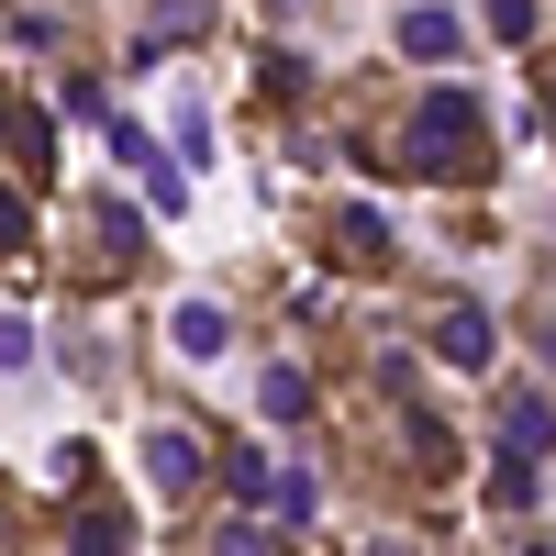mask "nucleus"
<instances>
[{
    "mask_svg": "<svg viewBox=\"0 0 556 556\" xmlns=\"http://www.w3.org/2000/svg\"><path fill=\"white\" fill-rule=\"evenodd\" d=\"M390 178H490V134L468 89H424L390 134Z\"/></svg>",
    "mask_w": 556,
    "mask_h": 556,
    "instance_id": "nucleus-1",
    "label": "nucleus"
},
{
    "mask_svg": "<svg viewBox=\"0 0 556 556\" xmlns=\"http://www.w3.org/2000/svg\"><path fill=\"white\" fill-rule=\"evenodd\" d=\"M78 256L101 267V278H134V267H146V223H134L123 201H89L78 212Z\"/></svg>",
    "mask_w": 556,
    "mask_h": 556,
    "instance_id": "nucleus-2",
    "label": "nucleus"
},
{
    "mask_svg": "<svg viewBox=\"0 0 556 556\" xmlns=\"http://www.w3.org/2000/svg\"><path fill=\"white\" fill-rule=\"evenodd\" d=\"M556 445V401L545 390H501V468H545Z\"/></svg>",
    "mask_w": 556,
    "mask_h": 556,
    "instance_id": "nucleus-3",
    "label": "nucleus"
},
{
    "mask_svg": "<svg viewBox=\"0 0 556 556\" xmlns=\"http://www.w3.org/2000/svg\"><path fill=\"white\" fill-rule=\"evenodd\" d=\"M323 245H334V267H390V223L379 212H323Z\"/></svg>",
    "mask_w": 556,
    "mask_h": 556,
    "instance_id": "nucleus-4",
    "label": "nucleus"
},
{
    "mask_svg": "<svg viewBox=\"0 0 556 556\" xmlns=\"http://www.w3.org/2000/svg\"><path fill=\"white\" fill-rule=\"evenodd\" d=\"M434 356H445V367H490V312H479V301H445V312H434Z\"/></svg>",
    "mask_w": 556,
    "mask_h": 556,
    "instance_id": "nucleus-5",
    "label": "nucleus"
},
{
    "mask_svg": "<svg viewBox=\"0 0 556 556\" xmlns=\"http://www.w3.org/2000/svg\"><path fill=\"white\" fill-rule=\"evenodd\" d=\"M146 468H156V490H201V424H156Z\"/></svg>",
    "mask_w": 556,
    "mask_h": 556,
    "instance_id": "nucleus-6",
    "label": "nucleus"
},
{
    "mask_svg": "<svg viewBox=\"0 0 556 556\" xmlns=\"http://www.w3.org/2000/svg\"><path fill=\"white\" fill-rule=\"evenodd\" d=\"M401 56H412V67H445V56H456V12L412 0V12H401Z\"/></svg>",
    "mask_w": 556,
    "mask_h": 556,
    "instance_id": "nucleus-7",
    "label": "nucleus"
},
{
    "mask_svg": "<svg viewBox=\"0 0 556 556\" xmlns=\"http://www.w3.org/2000/svg\"><path fill=\"white\" fill-rule=\"evenodd\" d=\"M223 334H235V323H223V301H178V323H167L178 356H223Z\"/></svg>",
    "mask_w": 556,
    "mask_h": 556,
    "instance_id": "nucleus-8",
    "label": "nucleus"
},
{
    "mask_svg": "<svg viewBox=\"0 0 556 556\" xmlns=\"http://www.w3.org/2000/svg\"><path fill=\"white\" fill-rule=\"evenodd\" d=\"M267 424H301V412H312V379H301V367H267Z\"/></svg>",
    "mask_w": 556,
    "mask_h": 556,
    "instance_id": "nucleus-9",
    "label": "nucleus"
},
{
    "mask_svg": "<svg viewBox=\"0 0 556 556\" xmlns=\"http://www.w3.org/2000/svg\"><path fill=\"white\" fill-rule=\"evenodd\" d=\"M256 89H267V101H301V89H312V67L290 56V45H267V56H256Z\"/></svg>",
    "mask_w": 556,
    "mask_h": 556,
    "instance_id": "nucleus-10",
    "label": "nucleus"
},
{
    "mask_svg": "<svg viewBox=\"0 0 556 556\" xmlns=\"http://www.w3.org/2000/svg\"><path fill=\"white\" fill-rule=\"evenodd\" d=\"M201 23H212V0H156V45H167V34H178V45H190Z\"/></svg>",
    "mask_w": 556,
    "mask_h": 556,
    "instance_id": "nucleus-11",
    "label": "nucleus"
},
{
    "mask_svg": "<svg viewBox=\"0 0 556 556\" xmlns=\"http://www.w3.org/2000/svg\"><path fill=\"white\" fill-rule=\"evenodd\" d=\"M23 245H34V201L0 190V256H23Z\"/></svg>",
    "mask_w": 556,
    "mask_h": 556,
    "instance_id": "nucleus-12",
    "label": "nucleus"
},
{
    "mask_svg": "<svg viewBox=\"0 0 556 556\" xmlns=\"http://www.w3.org/2000/svg\"><path fill=\"white\" fill-rule=\"evenodd\" d=\"M223 490H245V501H256V490H267V456H256V445H235V456H223Z\"/></svg>",
    "mask_w": 556,
    "mask_h": 556,
    "instance_id": "nucleus-13",
    "label": "nucleus"
},
{
    "mask_svg": "<svg viewBox=\"0 0 556 556\" xmlns=\"http://www.w3.org/2000/svg\"><path fill=\"white\" fill-rule=\"evenodd\" d=\"M212 556H278V545H267V523H223V534H212Z\"/></svg>",
    "mask_w": 556,
    "mask_h": 556,
    "instance_id": "nucleus-14",
    "label": "nucleus"
},
{
    "mask_svg": "<svg viewBox=\"0 0 556 556\" xmlns=\"http://www.w3.org/2000/svg\"><path fill=\"white\" fill-rule=\"evenodd\" d=\"M490 34H501V45H523V34H534V0H490Z\"/></svg>",
    "mask_w": 556,
    "mask_h": 556,
    "instance_id": "nucleus-15",
    "label": "nucleus"
},
{
    "mask_svg": "<svg viewBox=\"0 0 556 556\" xmlns=\"http://www.w3.org/2000/svg\"><path fill=\"white\" fill-rule=\"evenodd\" d=\"M0 367H34V323L23 312H0Z\"/></svg>",
    "mask_w": 556,
    "mask_h": 556,
    "instance_id": "nucleus-16",
    "label": "nucleus"
},
{
    "mask_svg": "<svg viewBox=\"0 0 556 556\" xmlns=\"http://www.w3.org/2000/svg\"><path fill=\"white\" fill-rule=\"evenodd\" d=\"M534 123H545V134H556V67H545V101H534Z\"/></svg>",
    "mask_w": 556,
    "mask_h": 556,
    "instance_id": "nucleus-17",
    "label": "nucleus"
},
{
    "mask_svg": "<svg viewBox=\"0 0 556 556\" xmlns=\"http://www.w3.org/2000/svg\"><path fill=\"white\" fill-rule=\"evenodd\" d=\"M0 556H12V490H0Z\"/></svg>",
    "mask_w": 556,
    "mask_h": 556,
    "instance_id": "nucleus-18",
    "label": "nucleus"
},
{
    "mask_svg": "<svg viewBox=\"0 0 556 556\" xmlns=\"http://www.w3.org/2000/svg\"><path fill=\"white\" fill-rule=\"evenodd\" d=\"M367 556H424V545H367Z\"/></svg>",
    "mask_w": 556,
    "mask_h": 556,
    "instance_id": "nucleus-19",
    "label": "nucleus"
},
{
    "mask_svg": "<svg viewBox=\"0 0 556 556\" xmlns=\"http://www.w3.org/2000/svg\"><path fill=\"white\" fill-rule=\"evenodd\" d=\"M534 345H545V367H556V323H545V334H534Z\"/></svg>",
    "mask_w": 556,
    "mask_h": 556,
    "instance_id": "nucleus-20",
    "label": "nucleus"
},
{
    "mask_svg": "<svg viewBox=\"0 0 556 556\" xmlns=\"http://www.w3.org/2000/svg\"><path fill=\"white\" fill-rule=\"evenodd\" d=\"M278 12H301V0H278Z\"/></svg>",
    "mask_w": 556,
    "mask_h": 556,
    "instance_id": "nucleus-21",
    "label": "nucleus"
},
{
    "mask_svg": "<svg viewBox=\"0 0 556 556\" xmlns=\"http://www.w3.org/2000/svg\"><path fill=\"white\" fill-rule=\"evenodd\" d=\"M523 556H545V545H523Z\"/></svg>",
    "mask_w": 556,
    "mask_h": 556,
    "instance_id": "nucleus-22",
    "label": "nucleus"
}]
</instances>
